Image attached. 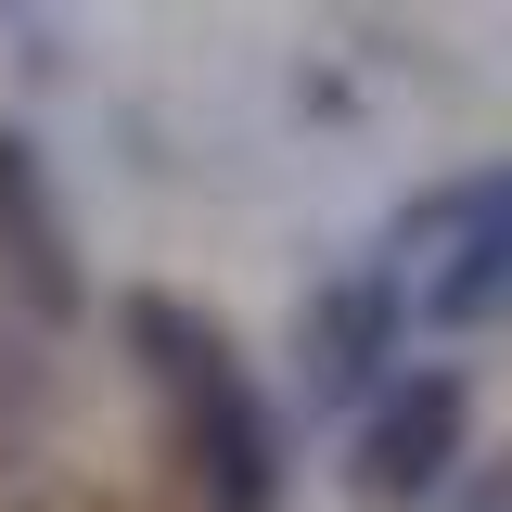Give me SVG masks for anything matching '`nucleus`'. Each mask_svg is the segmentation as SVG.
Listing matches in <instances>:
<instances>
[{"label": "nucleus", "instance_id": "obj_1", "mask_svg": "<svg viewBox=\"0 0 512 512\" xmlns=\"http://www.w3.org/2000/svg\"><path fill=\"white\" fill-rule=\"evenodd\" d=\"M116 346L154 423H167V461H180V500L192 512H282V474H295V436H282V397L256 384V359L218 333V320L167 295V282H128L116 308Z\"/></svg>", "mask_w": 512, "mask_h": 512}, {"label": "nucleus", "instance_id": "obj_2", "mask_svg": "<svg viewBox=\"0 0 512 512\" xmlns=\"http://www.w3.org/2000/svg\"><path fill=\"white\" fill-rule=\"evenodd\" d=\"M410 346H423V308H410V269L397 256H346L295 308V384H308L320 423H359L384 384L410 372Z\"/></svg>", "mask_w": 512, "mask_h": 512}, {"label": "nucleus", "instance_id": "obj_3", "mask_svg": "<svg viewBox=\"0 0 512 512\" xmlns=\"http://www.w3.org/2000/svg\"><path fill=\"white\" fill-rule=\"evenodd\" d=\"M461 474H474V372L461 359H410L346 423V487H359V512H436Z\"/></svg>", "mask_w": 512, "mask_h": 512}, {"label": "nucleus", "instance_id": "obj_4", "mask_svg": "<svg viewBox=\"0 0 512 512\" xmlns=\"http://www.w3.org/2000/svg\"><path fill=\"white\" fill-rule=\"evenodd\" d=\"M0 308L26 333H52V346L90 320V244H77L64 180H52V154H39L26 116H0Z\"/></svg>", "mask_w": 512, "mask_h": 512}, {"label": "nucleus", "instance_id": "obj_5", "mask_svg": "<svg viewBox=\"0 0 512 512\" xmlns=\"http://www.w3.org/2000/svg\"><path fill=\"white\" fill-rule=\"evenodd\" d=\"M410 308H423V333H487V320H512V167H487L474 180V218L436 244V269L410 282Z\"/></svg>", "mask_w": 512, "mask_h": 512}, {"label": "nucleus", "instance_id": "obj_6", "mask_svg": "<svg viewBox=\"0 0 512 512\" xmlns=\"http://www.w3.org/2000/svg\"><path fill=\"white\" fill-rule=\"evenodd\" d=\"M436 512H512V448H474V474H461Z\"/></svg>", "mask_w": 512, "mask_h": 512}, {"label": "nucleus", "instance_id": "obj_7", "mask_svg": "<svg viewBox=\"0 0 512 512\" xmlns=\"http://www.w3.org/2000/svg\"><path fill=\"white\" fill-rule=\"evenodd\" d=\"M0 13H39V0H0Z\"/></svg>", "mask_w": 512, "mask_h": 512}]
</instances>
